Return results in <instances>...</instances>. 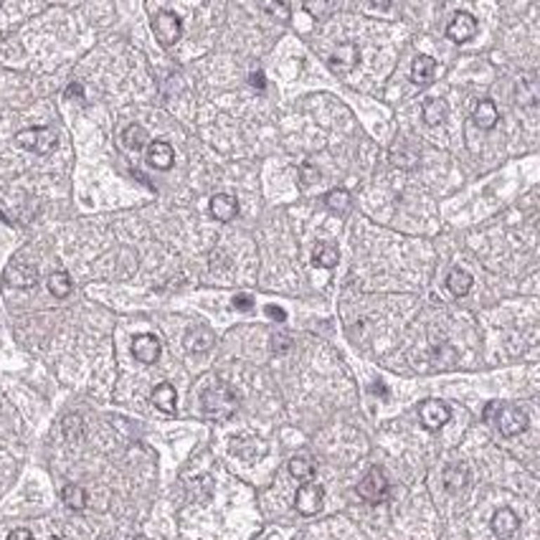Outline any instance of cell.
Returning <instances> with one entry per match:
<instances>
[{
    "mask_svg": "<svg viewBox=\"0 0 540 540\" xmlns=\"http://www.w3.org/2000/svg\"><path fill=\"white\" fill-rule=\"evenodd\" d=\"M267 315L272 320H277V322H284V320H287L284 310H282V307H274V305H267Z\"/></svg>",
    "mask_w": 540,
    "mask_h": 540,
    "instance_id": "cell-34",
    "label": "cell"
},
{
    "mask_svg": "<svg viewBox=\"0 0 540 540\" xmlns=\"http://www.w3.org/2000/svg\"><path fill=\"white\" fill-rule=\"evenodd\" d=\"M6 540H33V535H31V530H26V527H18V530H13Z\"/></svg>",
    "mask_w": 540,
    "mask_h": 540,
    "instance_id": "cell-35",
    "label": "cell"
},
{
    "mask_svg": "<svg viewBox=\"0 0 540 540\" xmlns=\"http://www.w3.org/2000/svg\"><path fill=\"white\" fill-rule=\"evenodd\" d=\"M305 11H307V13H312V15H317V18H320V15L330 13L332 8H330V6H322V3H317V6H315V3H307Z\"/></svg>",
    "mask_w": 540,
    "mask_h": 540,
    "instance_id": "cell-33",
    "label": "cell"
},
{
    "mask_svg": "<svg viewBox=\"0 0 540 540\" xmlns=\"http://www.w3.org/2000/svg\"><path fill=\"white\" fill-rule=\"evenodd\" d=\"M358 495L363 497L365 502H371V505H378V502H383L386 497H388V480H386V475L381 469L373 467L371 472L360 480Z\"/></svg>",
    "mask_w": 540,
    "mask_h": 540,
    "instance_id": "cell-4",
    "label": "cell"
},
{
    "mask_svg": "<svg viewBox=\"0 0 540 540\" xmlns=\"http://www.w3.org/2000/svg\"><path fill=\"white\" fill-rule=\"evenodd\" d=\"M231 452H234L236 456H241L244 462H254L256 456L264 454V444H261L259 439H254V436H239V439L231 444Z\"/></svg>",
    "mask_w": 540,
    "mask_h": 540,
    "instance_id": "cell-16",
    "label": "cell"
},
{
    "mask_svg": "<svg viewBox=\"0 0 540 540\" xmlns=\"http://www.w3.org/2000/svg\"><path fill=\"white\" fill-rule=\"evenodd\" d=\"M213 343H216L213 332L203 325H195L193 330H188V335H185V348H188L190 353H206L213 348Z\"/></svg>",
    "mask_w": 540,
    "mask_h": 540,
    "instance_id": "cell-15",
    "label": "cell"
},
{
    "mask_svg": "<svg viewBox=\"0 0 540 540\" xmlns=\"http://www.w3.org/2000/svg\"><path fill=\"white\" fill-rule=\"evenodd\" d=\"M147 163L157 170H168L176 163V152H173V147H170L168 143L155 140V143H150V147H147Z\"/></svg>",
    "mask_w": 540,
    "mask_h": 540,
    "instance_id": "cell-13",
    "label": "cell"
},
{
    "mask_svg": "<svg viewBox=\"0 0 540 540\" xmlns=\"http://www.w3.org/2000/svg\"><path fill=\"white\" fill-rule=\"evenodd\" d=\"M61 500H64L66 508H72V510H84L86 508V489L84 487H79V485H66L64 489H61Z\"/></svg>",
    "mask_w": 540,
    "mask_h": 540,
    "instance_id": "cell-25",
    "label": "cell"
},
{
    "mask_svg": "<svg viewBox=\"0 0 540 540\" xmlns=\"http://www.w3.org/2000/svg\"><path fill=\"white\" fill-rule=\"evenodd\" d=\"M72 97H84V89H81V84H77V81L66 89V99H72Z\"/></svg>",
    "mask_w": 540,
    "mask_h": 540,
    "instance_id": "cell-36",
    "label": "cell"
},
{
    "mask_svg": "<svg viewBox=\"0 0 540 540\" xmlns=\"http://www.w3.org/2000/svg\"><path fill=\"white\" fill-rule=\"evenodd\" d=\"M472 274L464 272V269H452L449 277H447V287H449V292L456 294V297H464V294H469V289H472Z\"/></svg>",
    "mask_w": 540,
    "mask_h": 540,
    "instance_id": "cell-22",
    "label": "cell"
},
{
    "mask_svg": "<svg viewBox=\"0 0 540 540\" xmlns=\"http://www.w3.org/2000/svg\"><path fill=\"white\" fill-rule=\"evenodd\" d=\"M467 482H469L467 464H449V467L444 469V487L449 489L452 495H456L459 489L467 487Z\"/></svg>",
    "mask_w": 540,
    "mask_h": 540,
    "instance_id": "cell-18",
    "label": "cell"
},
{
    "mask_svg": "<svg viewBox=\"0 0 540 540\" xmlns=\"http://www.w3.org/2000/svg\"><path fill=\"white\" fill-rule=\"evenodd\" d=\"M6 279L13 282L15 287H33L36 279H39V269L33 267V264H20V261L15 259L13 264L8 267Z\"/></svg>",
    "mask_w": 540,
    "mask_h": 540,
    "instance_id": "cell-14",
    "label": "cell"
},
{
    "mask_svg": "<svg viewBox=\"0 0 540 540\" xmlns=\"http://www.w3.org/2000/svg\"><path fill=\"white\" fill-rule=\"evenodd\" d=\"M251 84L259 86V89H264V86H267V81H264V74H261V72L251 74Z\"/></svg>",
    "mask_w": 540,
    "mask_h": 540,
    "instance_id": "cell-37",
    "label": "cell"
},
{
    "mask_svg": "<svg viewBox=\"0 0 540 540\" xmlns=\"http://www.w3.org/2000/svg\"><path fill=\"white\" fill-rule=\"evenodd\" d=\"M518 102H520L522 107H530V110L538 105V81H535V79L527 77L518 81Z\"/></svg>",
    "mask_w": 540,
    "mask_h": 540,
    "instance_id": "cell-26",
    "label": "cell"
},
{
    "mask_svg": "<svg viewBox=\"0 0 540 540\" xmlns=\"http://www.w3.org/2000/svg\"><path fill=\"white\" fill-rule=\"evenodd\" d=\"M152 33H155V39L160 46L170 48V46H176L183 36V23L173 11H160L152 20Z\"/></svg>",
    "mask_w": 540,
    "mask_h": 540,
    "instance_id": "cell-3",
    "label": "cell"
},
{
    "mask_svg": "<svg viewBox=\"0 0 540 540\" xmlns=\"http://www.w3.org/2000/svg\"><path fill=\"white\" fill-rule=\"evenodd\" d=\"M132 355L145 365L155 363V360L160 358V340H157L155 335H147V332H145V335H137V338L132 340Z\"/></svg>",
    "mask_w": 540,
    "mask_h": 540,
    "instance_id": "cell-9",
    "label": "cell"
},
{
    "mask_svg": "<svg viewBox=\"0 0 540 540\" xmlns=\"http://www.w3.org/2000/svg\"><path fill=\"white\" fill-rule=\"evenodd\" d=\"M475 122H477V127H482V130H492V127L500 122V112H497L492 99H482V102H477Z\"/></svg>",
    "mask_w": 540,
    "mask_h": 540,
    "instance_id": "cell-19",
    "label": "cell"
},
{
    "mask_svg": "<svg viewBox=\"0 0 540 540\" xmlns=\"http://www.w3.org/2000/svg\"><path fill=\"white\" fill-rule=\"evenodd\" d=\"M340 254H338V249L330 246V244H320L317 249H315V264L322 269H332L335 264H338Z\"/></svg>",
    "mask_w": 540,
    "mask_h": 540,
    "instance_id": "cell-29",
    "label": "cell"
},
{
    "mask_svg": "<svg viewBox=\"0 0 540 540\" xmlns=\"http://www.w3.org/2000/svg\"><path fill=\"white\" fill-rule=\"evenodd\" d=\"M289 472H292L294 480L310 482L315 477V462L307 454H297L289 459Z\"/></svg>",
    "mask_w": 540,
    "mask_h": 540,
    "instance_id": "cell-23",
    "label": "cell"
},
{
    "mask_svg": "<svg viewBox=\"0 0 540 540\" xmlns=\"http://www.w3.org/2000/svg\"><path fill=\"white\" fill-rule=\"evenodd\" d=\"M449 416H452L449 406L442 404V401H434V398H429V401H423V404L419 406V419H421V423L429 431L442 429L444 423L449 421Z\"/></svg>",
    "mask_w": 540,
    "mask_h": 540,
    "instance_id": "cell-7",
    "label": "cell"
},
{
    "mask_svg": "<svg viewBox=\"0 0 540 540\" xmlns=\"http://www.w3.org/2000/svg\"><path fill=\"white\" fill-rule=\"evenodd\" d=\"M477 33V20L475 15L469 13H456L454 20L447 26V36H449L454 44H467L469 39H475Z\"/></svg>",
    "mask_w": 540,
    "mask_h": 540,
    "instance_id": "cell-10",
    "label": "cell"
},
{
    "mask_svg": "<svg viewBox=\"0 0 540 540\" xmlns=\"http://www.w3.org/2000/svg\"><path fill=\"white\" fill-rule=\"evenodd\" d=\"M360 61V51L358 46L353 44V41H345V44H340L335 48V53L330 56V69L335 74H348L353 66H358Z\"/></svg>",
    "mask_w": 540,
    "mask_h": 540,
    "instance_id": "cell-8",
    "label": "cell"
},
{
    "mask_svg": "<svg viewBox=\"0 0 540 540\" xmlns=\"http://www.w3.org/2000/svg\"><path fill=\"white\" fill-rule=\"evenodd\" d=\"M236 213H239V203H236L234 195L216 193L213 198H211V216H213L216 221H221V223L234 221Z\"/></svg>",
    "mask_w": 540,
    "mask_h": 540,
    "instance_id": "cell-11",
    "label": "cell"
},
{
    "mask_svg": "<svg viewBox=\"0 0 540 540\" xmlns=\"http://www.w3.org/2000/svg\"><path fill=\"white\" fill-rule=\"evenodd\" d=\"M497 429L502 436H518L527 429V414L520 406H502L497 411Z\"/></svg>",
    "mask_w": 540,
    "mask_h": 540,
    "instance_id": "cell-5",
    "label": "cell"
},
{
    "mask_svg": "<svg viewBox=\"0 0 540 540\" xmlns=\"http://www.w3.org/2000/svg\"><path fill=\"white\" fill-rule=\"evenodd\" d=\"M518 527H520V520H518V515L513 513L510 508H502L492 515V530L500 540H508L518 533Z\"/></svg>",
    "mask_w": 540,
    "mask_h": 540,
    "instance_id": "cell-12",
    "label": "cell"
},
{
    "mask_svg": "<svg viewBox=\"0 0 540 540\" xmlns=\"http://www.w3.org/2000/svg\"><path fill=\"white\" fill-rule=\"evenodd\" d=\"M322 502H325V489L315 485V482H305L300 489H297V497H294V508L300 510L302 515H317L322 510Z\"/></svg>",
    "mask_w": 540,
    "mask_h": 540,
    "instance_id": "cell-6",
    "label": "cell"
},
{
    "mask_svg": "<svg viewBox=\"0 0 540 540\" xmlns=\"http://www.w3.org/2000/svg\"><path fill=\"white\" fill-rule=\"evenodd\" d=\"M122 143H124L127 150H143L150 140H147L145 127H140V124H130V127H124V132H122Z\"/></svg>",
    "mask_w": 540,
    "mask_h": 540,
    "instance_id": "cell-24",
    "label": "cell"
},
{
    "mask_svg": "<svg viewBox=\"0 0 540 540\" xmlns=\"http://www.w3.org/2000/svg\"><path fill=\"white\" fill-rule=\"evenodd\" d=\"M325 203L327 209L335 211V213H348V209H350V193L345 188H335L325 195Z\"/></svg>",
    "mask_w": 540,
    "mask_h": 540,
    "instance_id": "cell-28",
    "label": "cell"
},
{
    "mask_svg": "<svg viewBox=\"0 0 540 540\" xmlns=\"http://www.w3.org/2000/svg\"><path fill=\"white\" fill-rule=\"evenodd\" d=\"M436 74V61L431 56H416L414 66H411V81L416 86H426Z\"/></svg>",
    "mask_w": 540,
    "mask_h": 540,
    "instance_id": "cell-17",
    "label": "cell"
},
{
    "mask_svg": "<svg viewBox=\"0 0 540 540\" xmlns=\"http://www.w3.org/2000/svg\"><path fill=\"white\" fill-rule=\"evenodd\" d=\"M261 11L279 15L282 20H289V6H284V3H261Z\"/></svg>",
    "mask_w": 540,
    "mask_h": 540,
    "instance_id": "cell-30",
    "label": "cell"
},
{
    "mask_svg": "<svg viewBox=\"0 0 540 540\" xmlns=\"http://www.w3.org/2000/svg\"><path fill=\"white\" fill-rule=\"evenodd\" d=\"M152 404L163 411V414H176V406H178L176 388H173L170 383L155 386V390H152Z\"/></svg>",
    "mask_w": 540,
    "mask_h": 540,
    "instance_id": "cell-20",
    "label": "cell"
},
{
    "mask_svg": "<svg viewBox=\"0 0 540 540\" xmlns=\"http://www.w3.org/2000/svg\"><path fill=\"white\" fill-rule=\"evenodd\" d=\"M234 307L239 310V312H249V310L254 307V300H251L249 294H236V297H234Z\"/></svg>",
    "mask_w": 540,
    "mask_h": 540,
    "instance_id": "cell-32",
    "label": "cell"
},
{
    "mask_svg": "<svg viewBox=\"0 0 540 540\" xmlns=\"http://www.w3.org/2000/svg\"><path fill=\"white\" fill-rule=\"evenodd\" d=\"M300 178H302V185H305V188H307V185H310V183H315V180H317V178H320V173H317V168H315V165L305 163V165H302V168H300Z\"/></svg>",
    "mask_w": 540,
    "mask_h": 540,
    "instance_id": "cell-31",
    "label": "cell"
},
{
    "mask_svg": "<svg viewBox=\"0 0 540 540\" xmlns=\"http://www.w3.org/2000/svg\"><path fill=\"white\" fill-rule=\"evenodd\" d=\"M201 406H203V414L213 421H226L236 414L239 409V396H236V390L226 383H216L211 388L203 390L201 396Z\"/></svg>",
    "mask_w": 540,
    "mask_h": 540,
    "instance_id": "cell-1",
    "label": "cell"
},
{
    "mask_svg": "<svg viewBox=\"0 0 540 540\" xmlns=\"http://www.w3.org/2000/svg\"><path fill=\"white\" fill-rule=\"evenodd\" d=\"M15 143H18V147H23L28 152L48 155L56 147V132L51 127H31V130H20L15 135Z\"/></svg>",
    "mask_w": 540,
    "mask_h": 540,
    "instance_id": "cell-2",
    "label": "cell"
},
{
    "mask_svg": "<svg viewBox=\"0 0 540 540\" xmlns=\"http://www.w3.org/2000/svg\"><path fill=\"white\" fill-rule=\"evenodd\" d=\"M421 117L426 124H431V127H436V124H442L444 119H447V102L444 99H426L421 107Z\"/></svg>",
    "mask_w": 540,
    "mask_h": 540,
    "instance_id": "cell-21",
    "label": "cell"
},
{
    "mask_svg": "<svg viewBox=\"0 0 540 540\" xmlns=\"http://www.w3.org/2000/svg\"><path fill=\"white\" fill-rule=\"evenodd\" d=\"M48 289H51L53 297L64 300V297H69V294H72V277H69L64 269L53 272L51 277H48Z\"/></svg>",
    "mask_w": 540,
    "mask_h": 540,
    "instance_id": "cell-27",
    "label": "cell"
}]
</instances>
